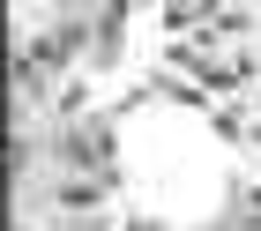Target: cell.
Listing matches in <instances>:
<instances>
[{
    "instance_id": "6da1fadb",
    "label": "cell",
    "mask_w": 261,
    "mask_h": 231,
    "mask_svg": "<svg viewBox=\"0 0 261 231\" xmlns=\"http://www.w3.org/2000/svg\"><path fill=\"white\" fill-rule=\"evenodd\" d=\"M217 22V0H164V30H201Z\"/></svg>"
},
{
    "instance_id": "7a4b0ae2",
    "label": "cell",
    "mask_w": 261,
    "mask_h": 231,
    "mask_svg": "<svg viewBox=\"0 0 261 231\" xmlns=\"http://www.w3.org/2000/svg\"><path fill=\"white\" fill-rule=\"evenodd\" d=\"M120 231H164V216H127Z\"/></svg>"
}]
</instances>
